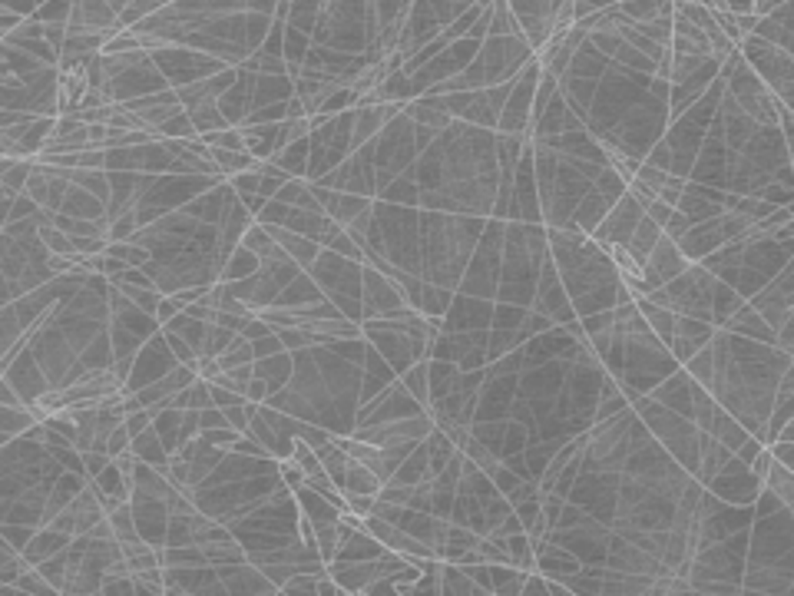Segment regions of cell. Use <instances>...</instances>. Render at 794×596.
Wrapping results in <instances>:
<instances>
[{"instance_id":"obj_26","label":"cell","mask_w":794,"mask_h":596,"mask_svg":"<svg viewBox=\"0 0 794 596\" xmlns=\"http://www.w3.org/2000/svg\"><path fill=\"white\" fill-rule=\"evenodd\" d=\"M239 242L245 245V249H252L258 258H265L268 252H272V249H275V239H272V232L265 229L258 219H252L249 226H245V232H242Z\"/></svg>"},{"instance_id":"obj_29","label":"cell","mask_w":794,"mask_h":596,"mask_svg":"<svg viewBox=\"0 0 794 596\" xmlns=\"http://www.w3.org/2000/svg\"><path fill=\"white\" fill-rule=\"evenodd\" d=\"M73 11V0H47L34 11V17L40 24H67Z\"/></svg>"},{"instance_id":"obj_44","label":"cell","mask_w":794,"mask_h":596,"mask_svg":"<svg viewBox=\"0 0 794 596\" xmlns=\"http://www.w3.org/2000/svg\"><path fill=\"white\" fill-rule=\"evenodd\" d=\"M0 404H7V408H27L24 398L17 394V388H13L7 377H0Z\"/></svg>"},{"instance_id":"obj_34","label":"cell","mask_w":794,"mask_h":596,"mask_svg":"<svg viewBox=\"0 0 794 596\" xmlns=\"http://www.w3.org/2000/svg\"><path fill=\"white\" fill-rule=\"evenodd\" d=\"M345 504H348V511L354 513V517H368V513H374L377 497H374V494H345Z\"/></svg>"},{"instance_id":"obj_41","label":"cell","mask_w":794,"mask_h":596,"mask_svg":"<svg viewBox=\"0 0 794 596\" xmlns=\"http://www.w3.org/2000/svg\"><path fill=\"white\" fill-rule=\"evenodd\" d=\"M268 394H272V391H268V381H265V377H255V375H252V381L245 385V401L262 404L265 398H268Z\"/></svg>"},{"instance_id":"obj_39","label":"cell","mask_w":794,"mask_h":596,"mask_svg":"<svg viewBox=\"0 0 794 596\" xmlns=\"http://www.w3.org/2000/svg\"><path fill=\"white\" fill-rule=\"evenodd\" d=\"M672 209L675 206H669V203H662L659 195H655V199H652L649 206L642 209V212H646V216H649L652 222H655V226H662V229H665V222H669V216H672Z\"/></svg>"},{"instance_id":"obj_17","label":"cell","mask_w":794,"mask_h":596,"mask_svg":"<svg viewBox=\"0 0 794 596\" xmlns=\"http://www.w3.org/2000/svg\"><path fill=\"white\" fill-rule=\"evenodd\" d=\"M659 235H662V226H655V222H652L649 216L642 212V219L636 222V229H632V235H629V242H626L629 256H632L639 266H642V262H646V256L652 252V245L659 242Z\"/></svg>"},{"instance_id":"obj_38","label":"cell","mask_w":794,"mask_h":596,"mask_svg":"<svg viewBox=\"0 0 794 596\" xmlns=\"http://www.w3.org/2000/svg\"><path fill=\"white\" fill-rule=\"evenodd\" d=\"M123 450H130V434H126V427H123V421H120V425L109 431L107 454H109V457H116V454H123Z\"/></svg>"},{"instance_id":"obj_19","label":"cell","mask_w":794,"mask_h":596,"mask_svg":"<svg viewBox=\"0 0 794 596\" xmlns=\"http://www.w3.org/2000/svg\"><path fill=\"white\" fill-rule=\"evenodd\" d=\"M675 209H679V212L686 216L688 226H695V222H702V219H711V216H719V212H722V206H719V203H711V199H705V195L692 193L688 186H686V193L679 195Z\"/></svg>"},{"instance_id":"obj_7","label":"cell","mask_w":794,"mask_h":596,"mask_svg":"<svg viewBox=\"0 0 794 596\" xmlns=\"http://www.w3.org/2000/svg\"><path fill=\"white\" fill-rule=\"evenodd\" d=\"M686 268H688V258L682 256V249L675 245L672 235L662 232L659 242L652 245V252L646 256V262H642V275H646V282H649V289H659V285H665V282H672L675 275H682Z\"/></svg>"},{"instance_id":"obj_4","label":"cell","mask_w":794,"mask_h":596,"mask_svg":"<svg viewBox=\"0 0 794 596\" xmlns=\"http://www.w3.org/2000/svg\"><path fill=\"white\" fill-rule=\"evenodd\" d=\"M642 219V203H636L632 195H629V189L619 199H615L613 206H609V212L602 216V222L596 226V229L590 232V239L599 249H613V245H626L629 242V235H632V229H636V222Z\"/></svg>"},{"instance_id":"obj_15","label":"cell","mask_w":794,"mask_h":596,"mask_svg":"<svg viewBox=\"0 0 794 596\" xmlns=\"http://www.w3.org/2000/svg\"><path fill=\"white\" fill-rule=\"evenodd\" d=\"M487 573H490V596H520V586H523V567L517 563H487Z\"/></svg>"},{"instance_id":"obj_12","label":"cell","mask_w":794,"mask_h":596,"mask_svg":"<svg viewBox=\"0 0 794 596\" xmlns=\"http://www.w3.org/2000/svg\"><path fill=\"white\" fill-rule=\"evenodd\" d=\"M262 268V258L255 256L252 249H245V245H235L229 256L222 258V272H218V282H242L255 275Z\"/></svg>"},{"instance_id":"obj_46","label":"cell","mask_w":794,"mask_h":596,"mask_svg":"<svg viewBox=\"0 0 794 596\" xmlns=\"http://www.w3.org/2000/svg\"><path fill=\"white\" fill-rule=\"evenodd\" d=\"M784 0H751V11L758 13V17H765V13H771L774 7H782Z\"/></svg>"},{"instance_id":"obj_43","label":"cell","mask_w":794,"mask_h":596,"mask_svg":"<svg viewBox=\"0 0 794 596\" xmlns=\"http://www.w3.org/2000/svg\"><path fill=\"white\" fill-rule=\"evenodd\" d=\"M176 312H179L176 298H172V295H163V298H159V305H156V312H153V318H156L159 325H166V322L176 315Z\"/></svg>"},{"instance_id":"obj_3","label":"cell","mask_w":794,"mask_h":596,"mask_svg":"<svg viewBox=\"0 0 794 596\" xmlns=\"http://www.w3.org/2000/svg\"><path fill=\"white\" fill-rule=\"evenodd\" d=\"M705 487H709L715 497H722L725 504H734V507H751L755 504V497H758V490L765 484H761L758 477L748 471V464L742 461V457H728V464H725L719 474H711L709 481H705Z\"/></svg>"},{"instance_id":"obj_35","label":"cell","mask_w":794,"mask_h":596,"mask_svg":"<svg viewBox=\"0 0 794 596\" xmlns=\"http://www.w3.org/2000/svg\"><path fill=\"white\" fill-rule=\"evenodd\" d=\"M252 352H255V358H268V354H278V352H285V348H282L278 331H268V335L252 341Z\"/></svg>"},{"instance_id":"obj_14","label":"cell","mask_w":794,"mask_h":596,"mask_svg":"<svg viewBox=\"0 0 794 596\" xmlns=\"http://www.w3.org/2000/svg\"><path fill=\"white\" fill-rule=\"evenodd\" d=\"M437 584H441V593L444 596H487L480 586L470 580L467 570H464L460 563H447V560H441Z\"/></svg>"},{"instance_id":"obj_18","label":"cell","mask_w":794,"mask_h":596,"mask_svg":"<svg viewBox=\"0 0 794 596\" xmlns=\"http://www.w3.org/2000/svg\"><path fill=\"white\" fill-rule=\"evenodd\" d=\"M619 7V13L626 17V20H632V24H646V20H652V17H662V13H672V0H619L615 4Z\"/></svg>"},{"instance_id":"obj_10","label":"cell","mask_w":794,"mask_h":596,"mask_svg":"<svg viewBox=\"0 0 794 596\" xmlns=\"http://www.w3.org/2000/svg\"><path fill=\"white\" fill-rule=\"evenodd\" d=\"M57 212L63 216H73V219H107V203H99L93 193H86L83 186H73L67 189L63 203Z\"/></svg>"},{"instance_id":"obj_21","label":"cell","mask_w":794,"mask_h":596,"mask_svg":"<svg viewBox=\"0 0 794 596\" xmlns=\"http://www.w3.org/2000/svg\"><path fill=\"white\" fill-rule=\"evenodd\" d=\"M189 113V120H193L195 133H212V130H222V126H229V120L222 116L216 99H202V103H193V107H186Z\"/></svg>"},{"instance_id":"obj_30","label":"cell","mask_w":794,"mask_h":596,"mask_svg":"<svg viewBox=\"0 0 794 596\" xmlns=\"http://www.w3.org/2000/svg\"><path fill=\"white\" fill-rule=\"evenodd\" d=\"M487 477L494 481V487H496V490H500V494H504V497H506V494H510V490H513V487L520 484V481H523V477L513 474V471H510V467H506L504 461L496 464V467H494V471H490V474H487Z\"/></svg>"},{"instance_id":"obj_1","label":"cell","mask_w":794,"mask_h":596,"mask_svg":"<svg viewBox=\"0 0 794 596\" xmlns=\"http://www.w3.org/2000/svg\"><path fill=\"white\" fill-rule=\"evenodd\" d=\"M734 50L742 53V60L758 74V80L768 86L774 97L791 107V53L782 47H774L768 40L748 34L734 44Z\"/></svg>"},{"instance_id":"obj_5","label":"cell","mask_w":794,"mask_h":596,"mask_svg":"<svg viewBox=\"0 0 794 596\" xmlns=\"http://www.w3.org/2000/svg\"><path fill=\"white\" fill-rule=\"evenodd\" d=\"M404 305L408 302H404L401 285L391 282L387 275H381L377 268L361 262V322L364 318H381L387 312H397Z\"/></svg>"},{"instance_id":"obj_24","label":"cell","mask_w":794,"mask_h":596,"mask_svg":"<svg viewBox=\"0 0 794 596\" xmlns=\"http://www.w3.org/2000/svg\"><path fill=\"white\" fill-rule=\"evenodd\" d=\"M397 381H401V385L410 391V398L427 411V358H421V362H414L410 368H404V371L397 375Z\"/></svg>"},{"instance_id":"obj_11","label":"cell","mask_w":794,"mask_h":596,"mask_svg":"<svg viewBox=\"0 0 794 596\" xmlns=\"http://www.w3.org/2000/svg\"><path fill=\"white\" fill-rule=\"evenodd\" d=\"M291 371H295V354L291 352H278V354L255 358L252 362V375L265 377V381H268V391L285 388V385L291 381Z\"/></svg>"},{"instance_id":"obj_16","label":"cell","mask_w":794,"mask_h":596,"mask_svg":"<svg viewBox=\"0 0 794 596\" xmlns=\"http://www.w3.org/2000/svg\"><path fill=\"white\" fill-rule=\"evenodd\" d=\"M381 484H385V481L374 474L368 464L348 457V471H345V484H341V494H374V497H377Z\"/></svg>"},{"instance_id":"obj_13","label":"cell","mask_w":794,"mask_h":596,"mask_svg":"<svg viewBox=\"0 0 794 596\" xmlns=\"http://www.w3.org/2000/svg\"><path fill=\"white\" fill-rule=\"evenodd\" d=\"M130 450L136 454V461H146V464H153L159 474H166V467H169V450L163 448V441H159V434L153 431V425L146 427L143 434H136V438L130 441Z\"/></svg>"},{"instance_id":"obj_20","label":"cell","mask_w":794,"mask_h":596,"mask_svg":"<svg viewBox=\"0 0 794 596\" xmlns=\"http://www.w3.org/2000/svg\"><path fill=\"white\" fill-rule=\"evenodd\" d=\"M202 557L209 567H232V563H242V560H249L245 547H242L235 536L229 540H216V544H202Z\"/></svg>"},{"instance_id":"obj_28","label":"cell","mask_w":794,"mask_h":596,"mask_svg":"<svg viewBox=\"0 0 794 596\" xmlns=\"http://www.w3.org/2000/svg\"><path fill=\"white\" fill-rule=\"evenodd\" d=\"M232 338H235V331L222 329V325H216V322H209L205 338H202V345H199V354H212V358H218V354L229 348Z\"/></svg>"},{"instance_id":"obj_31","label":"cell","mask_w":794,"mask_h":596,"mask_svg":"<svg viewBox=\"0 0 794 596\" xmlns=\"http://www.w3.org/2000/svg\"><path fill=\"white\" fill-rule=\"evenodd\" d=\"M153 425V414L146 411V408H139V411H130V414H123V427H126V434H130V441L136 438V434H143L146 427Z\"/></svg>"},{"instance_id":"obj_40","label":"cell","mask_w":794,"mask_h":596,"mask_svg":"<svg viewBox=\"0 0 794 596\" xmlns=\"http://www.w3.org/2000/svg\"><path fill=\"white\" fill-rule=\"evenodd\" d=\"M768 450H771V457H774L778 464H788V467H791V461H794V441L774 438V441H768Z\"/></svg>"},{"instance_id":"obj_36","label":"cell","mask_w":794,"mask_h":596,"mask_svg":"<svg viewBox=\"0 0 794 596\" xmlns=\"http://www.w3.org/2000/svg\"><path fill=\"white\" fill-rule=\"evenodd\" d=\"M212 427H229V421H226V411H222V408H216V404H209V408H202V411H199V431H212Z\"/></svg>"},{"instance_id":"obj_9","label":"cell","mask_w":794,"mask_h":596,"mask_svg":"<svg viewBox=\"0 0 794 596\" xmlns=\"http://www.w3.org/2000/svg\"><path fill=\"white\" fill-rule=\"evenodd\" d=\"M751 34L791 53L794 50V40H791V0H784L782 7H774L771 13L758 17V24H755Z\"/></svg>"},{"instance_id":"obj_27","label":"cell","mask_w":794,"mask_h":596,"mask_svg":"<svg viewBox=\"0 0 794 596\" xmlns=\"http://www.w3.org/2000/svg\"><path fill=\"white\" fill-rule=\"evenodd\" d=\"M527 318V308L513 302H494V315H490V329H504V331H517Z\"/></svg>"},{"instance_id":"obj_6","label":"cell","mask_w":794,"mask_h":596,"mask_svg":"<svg viewBox=\"0 0 794 596\" xmlns=\"http://www.w3.org/2000/svg\"><path fill=\"white\" fill-rule=\"evenodd\" d=\"M490 315H494V302L490 298H477V295L454 292L450 305L441 315V331H473V329H490Z\"/></svg>"},{"instance_id":"obj_22","label":"cell","mask_w":794,"mask_h":596,"mask_svg":"<svg viewBox=\"0 0 794 596\" xmlns=\"http://www.w3.org/2000/svg\"><path fill=\"white\" fill-rule=\"evenodd\" d=\"M765 487L782 500L784 507H794V471L788 467V464L771 461L768 474H765Z\"/></svg>"},{"instance_id":"obj_45","label":"cell","mask_w":794,"mask_h":596,"mask_svg":"<svg viewBox=\"0 0 794 596\" xmlns=\"http://www.w3.org/2000/svg\"><path fill=\"white\" fill-rule=\"evenodd\" d=\"M758 24V13H734V30H738V40L748 37Z\"/></svg>"},{"instance_id":"obj_23","label":"cell","mask_w":794,"mask_h":596,"mask_svg":"<svg viewBox=\"0 0 794 596\" xmlns=\"http://www.w3.org/2000/svg\"><path fill=\"white\" fill-rule=\"evenodd\" d=\"M107 521L113 527V536L120 544H130V540H139V527H136V517H132L130 500H120L113 511H107Z\"/></svg>"},{"instance_id":"obj_8","label":"cell","mask_w":794,"mask_h":596,"mask_svg":"<svg viewBox=\"0 0 794 596\" xmlns=\"http://www.w3.org/2000/svg\"><path fill=\"white\" fill-rule=\"evenodd\" d=\"M711 335H715V329H711L709 322L692 315H675V331H672V341H669V352H672V358L679 365H686L698 348L709 345Z\"/></svg>"},{"instance_id":"obj_47","label":"cell","mask_w":794,"mask_h":596,"mask_svg":"<svg viewBox=\"0 0 794 596\" xmlns=\"http://www.w3.org/2000/svg\"><path fill=\"white\" fill-rule=\"evenodd\" d=\"M107 4H109V7H113V11H116V17H120V13L126 11V7H130L132 0H107Z\"/></svg>"},{"instance_id":"obj_42","label":"cell","mask_w":794,"mask_h":596,"mask_svg":"<svg viewBox=\"0 0 794 596\" xmlns=\"http://www.w3.org/2000/svg\"><path fill=\"white\" fill-rule=\"evenodd\" d=\"M0 11H11L17 17H34L36 0H0Z\"/></svg>"},{"instance_id":"obj_37","label":"cell","mask_w":794,"mask_h":596,"mask_svg":"<svg viewBox=\"0 0 794 596\" xmlns=\"http://www.w3.org/2000/svg\"><path fill=\"white\" fill-rule=\"evenodd\" d=\"M107 464H109L107 450H83V474H86V481H90V477H97L99 471L107 467Z\"/></svg>"},{"instance_id":"obj_25","label":"cell","mask_w":794,"mask_h":596,"mask_svg":"<svg viewBox=\"0 0 794 596\" xmlns=\"http://www.w3.org/2000/svg\"><path fill=\"white\" fill-rule=\"evenodd\" d=\"M255 362V352H252V341L242 338L239 331H235V338L229 341V348L218 354V365L222 371H229V368H239V365H252Z\"/></svg>"},{"instance_id":"obj_33","label":"cell","mask_w":794,"mask_h":596,"mask_svg":"<svg viewBox=\"0 0 794 596\" xmlns=\"http://www.w3.org/2000/svg\"><path fill=\"white\" fill-rule=\"evenodd\" d=\"M209 398H212V404H216V408H232V404L245 401V394L222 388V385H216V381H209Z\"/></svg>"},{"instance_id":"obj_32","label":"cell","mask_w":794,"mask_h":596,"mask_svg":"<svg viewBox=\"0 0 794 596\" xmlns=\"http://www.w3.org/2000/svg\"><path fill=\"white\" fill-rule=\"evenodd\" d=\"M665 176H669V172L655 170V166H649V163H639L636 166V179L639 183H646L649 189H655V195H659V189L665 186Z\"/></svg>"},{"instance_id":"obj_2","label":"cell","mask_w":794,"mask_h":596,"mask_svg":"<svg viewBox=\"0 0 794 596\" xmlns=\"http://www.w3.org/2000/svg\"><path fill=\"white\" fill-rule=\"evenodd\" d=\"M172 365H179V362H176V354L169 352L163 329L153 331V335L139 345L136 358H132V368H130V375H126V381H123V391H139L143 385H149V381L163 377L166 371H172Z\"/></svg>"}]
</instances>
